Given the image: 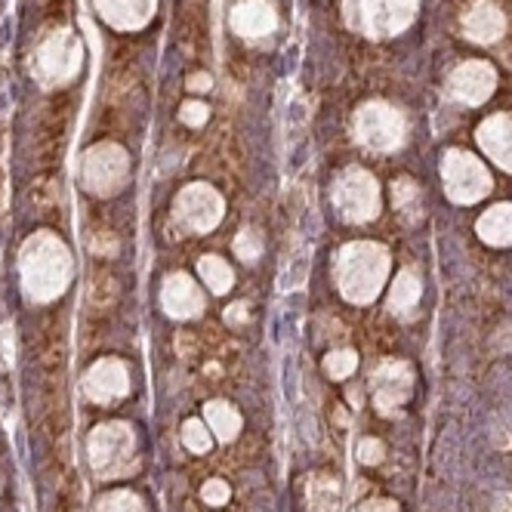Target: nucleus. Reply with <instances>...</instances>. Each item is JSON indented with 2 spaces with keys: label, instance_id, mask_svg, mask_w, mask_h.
Here are the masks:
<instances>
[{
  "label": "nucleus",
  "instance_id": "1",
  "mask_svg": "<svg viewBox=\"0 0 512 512\" xmlns=\"http://www.w3.org/2000/svg\"><path fill=\"white\" fill-rule=\"evenodd\" d=\"M19 272H22L25 294L34 303H50L71 281V253L56 235L38 232V235H31L22 247Z\"/></svg>",
  "mask_w": 512,
  "mask_h": 512
},
{
  "label": "nucleus",
  "instance_id": "2",
  "mask_svg": "<svg viewBox=\"0 0 512 512\" xmlns=\"http://www.w3.org/2000/svg\"><path fill=\"white\" fill-rule=\"evenodd\" d=\"M386 275H389V253H386V247H380L374 241L346 244L337 256L340 294L355 306L377 300Z\"/></svg>",
  "mask_w": 512,
  "mask_h": 512
},
{
  "label": "nucleus",
  "instance_id": "3",
  "mask_svg": "<svg viewBox=\"0 0 512 512\" xmlns=\"http://www.w3.org/2000/svg\"><path fill=\"white\" fill-rule=\"evenodd\" d=\"M87 454L96 479H124L136 469V435L127 423H102L90 435Z\"/></svg>",
  "mask_w": 512,
  "mask_h": 512
},
{
  "label": "nucleus",
  "instance_id": "4",
  "mask_svg": "<svg viewBox=\"0 0 512 512\" xmlns=\"http://www.w3.org/2000/svg\"><path fill=\"white\" fill-rule=\"evenodd\" d=\"M81 41L75 31H56L34 53V78L44 87H62L81 71Z\"/></svg>",
  "mask_w": 512,
  "mask_h": 512
},
{
  "label": "nucleus",
  "instance_id": "5",
  "mask_svg": "<svg viewBox=\"0 0 512 512\" xmlns=\"http://www.w3.org/2000/svg\"><path fill=\"white\" fill-rule=\"evenodd\" d=\"M127 170H130V158H127V152L121 149V145L99 142L84 155L81 176H84V186L93 195H115L124 186Z\"/></svg>",
  "mask_w": 512,
  "mask_h": 512
},
{
  "label": "nucleus",
  "instance_id": "6",
  "mask_svg": "<svg viewBox=\"0 0 512 512\" xmlns=\"http://www.w3.org/2000/svg\"><path fill=\"white\" fill-rule=\"evenodd\" d=\"M349 22L368 34H392L414 16V0H346Z\"/></svg>",
  "mask_w": 512,
  "mask_h": 512
},
{
  "label": "nucleus",
  "instance_id": "7",
  "mask_svg": "<svg viewBox=\"0 0 512 512\" xmlns=\"http://www.w3.org/2000/svg\"><path fill=\"white\" fill-rule=\"evenodd\" d=\"M334 201H337L340 216L349 219V223H368V219H374L380 213L377 182L358 167H352L340 176L337 189H334Z\"/></svg>",
  "mask_w": 512,
  "mask_h": 512
},
{
  "label": "nucleus",
  "instance_id": "8",
  "mask_svg": "<svg viewBox=\"0 0 512 512\" xmlns=\"http://www.w3.org/2000/svg\"><path fill=\"white\" fill-rule=\"evenodd\" d=\"M445 189L454 201L460 204H472V201H479L488 195L491 189V176L488 170L475 161L472 155H463V152H451L445 158Z\"/></svg>",
  "mask_w": 512,
  "mask_h": 512
},
{
  "label": "nucleus",
  "instance_id": "9",
  "mask_svg": "<svg viewBox=\"0 0 512 512\" xmlns=\"http://www.w3.org/2000/svg\"><path fill=\"white\" fill-rule=\"evenodd\" d=\"M176 216L179 223L192 232H210L223 219V198L207 182H195V186L182 189L176 198Z\"/></svg>",
  "mask_w": 512,
  "mask_h": 512
},
{
  "label": "nucleus",
  "instance_id": "10",
  "mask_svg": "<svg viewBox=\"0 0 512 512\" xmlns=\"http://www.w3.org/2000/svg\"><path fill=\"white\" fill-rule=\"evenodd\" d=\"M371 386H374L377 411L395 414L414 392V374L405 361H380L371 374Z\"/></svg>",
  "mask_w": 512,
  "mask_h": 512
},
{
  "label": "nucleus",
  "instance_id": "11",
  "mask_svg": "<svg viewBox=\"0 0 512 512\" xmlns=\"http://www.w3.org/2000/svg\"><path fill=\"white\" fill-rule=\"evenodd\" d=\"M355 133L364 145H371V149H395V145L405 139V124L401 118L392 112L389 105H364L358 118H355Z\"/></svg>",
  "mask_w": 512,
  "mask_h": 512
},
{
  "label": "nucleus",
  "instance_id": "12",
  "mask_svg": "<svg viewBox=\"0 0 512 512\" xmlns=\"http://www.w3.org/2000/svg\"><path fill=\"white\" fill-rule=\"evenodd\" d=\"M130 392V374L118 358H102L84 377V395L96 405H108Z\"/></svg>",
  "mask_w": 512,
  "mask_h": 512
},
{
  "label": "nucleus",
  "instance_id": "13",
  "mask_svg": "<svg viewBox=\"0 0 512 512\" xmlns=\"http://www.w3.org/2000/svg\"><path fill=\"white\" fill-rule=\"evenodd\" d=\"M161 306L173 318H195L204 309V297L189 275H170L161 287Z\"/></svg>",
  "mask_w": 512,
  "mask_h": 512
},
{
  "label": "nucleus",
  "instance_id": "14",
  "mask_svg": "<svg viewBox=\"0 0 512 512\" xmlns=\"http://www.w3.org/2000/svg\"><path fill=\"white\" fill-rule=\"evenodd\" d=\"M158 0H96V10L108 25L121 31H136L155 16Z\"/></svg>",
  "mask_w": 512,
  "mask_h": 512
},
{
  "label": "nucleus",
  "instance_id": "15",
  "mask_svg": "<svg viewBox=\"0 0 512 512\" xmlns=\"http://www.w3.org/2000/svg\"><path fill=\"white\" fill-rule=\"evenodd\" d=\"M229 22L241 38H263V34H269L278 25V16L266 0H241L232 10Z\"/></svg>",
  "mask_w": 512,
  "mask_h": 512
},
{
  "label": "nucleus",
  "instance_id": "16",
  "mask_svg": "<svg viewBox=\"0 0 512 512\" xmlns=\"http://www.w3.org/2000/svg\"><path fill=\"white\" fill-rule=\"evenodd\" d=\"M491 90H494V71L482 62H469L463 68H457L454 78H451V93L469 105L488 99Z\"/></svg>",
  "mask_w": 512,
  "mask_h": 512
},
{
  "label": "nucleus",
  "instance_id": "17",
  "mask_svg": "<svg viewBox=\"0 0 512 512\" xmlns=\"http://www.w3.org/2000/svg\"><path fill=\"white\" fill-rule=\"evenodd\" d=\"M482 149L506 170H512V118H491L482 130Z\"/></svg>",
  "mask_w": 512,
  "mask_h": 512
},
{
  "label": "nucleus",
  "instance_id": "18",
  "mask_svg": "<svg viewBox=\"0 0 512 512\" xmlns=\"http://www.w3.org/2000/svg\"><path fill=\"white\" fill-rule=\"evenodd\" d=\"M479 238L494 247L512 244V204H497L479 219Z\"/></svg>",
  "mask_w": 512,
  "mask_h": 512
},
{
  "label": "nucleus",
  "instance_id": "19",
  "mask_svg": "<svg viewBox=\"0 0 512 512\" xmlns=\"http://www.w3.org/2000/svg\"><path fill=\"white\" fill-rule=\"evenodd\" d=\"M204 423L213 429L219 442H232L241 432V414L232 405H226V401H210V405H204Z\"/></svg>",
  "mask_w": 512,
  "mask_h": 512
},
{
  "label": "nucleus",
  "instance_id": "20",
  "mask_svg": "<svg viewBox=\"0 0 512 512\" xmlns=\"http://www.w3.org/2000/svg\"><path fill=\"white\" fill-rule=\"evenodd\" d=\"M466 31L472 41H494L497 34L503 31V16L494 4H479L472 7V13L466 16Z\"/></svg>",
  "mask_w": 512,
  "mask_h": 512
},
{
  "label": "nucleus",
  "instance_id": "21",
  "mask_svg": "<svg viewBox=\"0 0 512 512\" xmlns=\"http://www.w3.org/2000/svg\"><path fill=\"white\" fill-rule=\"evenodd\" d=\"M337 503H340V482L334 475H315V479H309V488H306L309 512H334Z\"/></svg>",
  "mask_w": 512,
  "mask_h": 512
},
{
  "label": "nucleus",
  "instance_id": "22",
  "mask_svg": "<svg viewBox=\"0 0 512 512\" xmlns=\"http://www.w3.org/2000/svg\"><path fill=\"white\" fill-rule=\"evenodd\" d=\"M420 300V278L414 272H401L389 290V309L395 315H408Z\"/></svg>",
  "mask_w": 512,
  "mask_h": 512
},
{
  "label": "nucleus",
  "instance_id": "23",
  "mask_svg": "<svg viewBox=\"0 0 512 512\" xmlns=\"http://www.w3.org/2000/svg\"><path fill=\"white\" fill-rule=\"evenodd\" d=\"M198 272H201V278L207 281V287L213 290V294H226V290H232V284H235V275H232L229 263L219 260V256H204V260L198 263Z\"/></svg>",
  "mask_w": 512,
  "mask_h": 512
},
{
  "label": "nucleus",
  "instance_id": "24",
  "mask_svg": "<svg viewBox=\"0 0 512 512\" xmlns=\"http://www.w3.org/2000/svg\"><path fill=\"white\" fill-rule=\"evenodd\" d=\"M355 368H358V355L352 349H340L324 358V371L331 380H346L349 374H355Z\"/></svg>",
  "mask_w": 512,
  "mask_h": 512
},
{
  "label": "nucleus",
  "instance_id": "25",
  "mask_svg": "<svg viewBox=\"0 0 512 512\" xmlns=\"http://www.w3.org/2000/svg\"><path fill=\"white\" fill-rule=\"evenodd\" d=\"M96 512H145V506L133 491H115L96 503Z\"/></svg>",
  "mask_w": 512,
  "mask_h": 512
},
{
  "label": "nucleus",
  "instance_id": "26",
  "mask_svg": "<svg viewBox=\"0 0 512 512\" xmlns=\"http://www.w3.org/2000/svg\"><path fill=\"white\" fill-rule=\"evenodd\" d=\"M182 445H186L192 454H207V451H210V432H207V423L189 420L186 426H182Z\"/></svg>",
  "mask_w": 512,
  "mask_h": 512
},
{
  "label": "nucleus",
  "instance_id": "27",
  "mask_svg": "<svg viewBox=\"0 0 512 512\" xmlns=\"http://www.w3.org/2000/svg\"><path fill=\"white\" fill-rule=\"evenodd\" d=\"M392 195H395V207H398L401 213L420 207V195H417V186H414L411 179H398V182H395V189H392Z\"/></svg>",
  "mask_w": 512,
  "mask_h": 512
},
{
  "label": "nucleus",
  "instance_id": "28",
  "mask_svg": "<svg viewBox=\"0 0 512 512\" xmlns=\"http://www.w3.org/2000/svg\"><path fill=\"white\" fill-rule=\"evenodd\" d=\"M260 250H263V244H260V238H256V232H250V229L238 232V238H235V253L241 256V260L253 263L256 256H260Z\"/></svg>",
  "mask_w": 512,
  "mask_h": 512
},
{
  "label": "nucleus",
  "instance_id": "29",
  "mask_svg": "<svg viewBox=\"0 0 512 512\" xmlns=\"http://www.w3.org/2000/svg\"><path fill=\"white\" fill-rule=\"evenodd\" d=\"M229 485L223 482V479H210L204 488H201V497H204V503L207 506H223L226 500H229Z\"/></svg>",
  "mask_w": 512,
  "mask_h": 512
},
{
  "label": "nucleus",
  "instance_id": "30",
  "mask_svg": "<svg viewBox=\"0 0 512 512\" xmlns=\"http://www.w3.org/2000/svg\"><path fill=\"white\" fill-rule=\"evenodd\" d=\"M383 442H377V438H364V442L358 445V460L368 463V466H377L383 460Z\"/></svg>",
  "mask_w": 512,
  "mask_h": 512
},
{
  "label": "nucleus",
  "instance_id": "31",
  "mask_svg": "<svg viewBox=\"0 0 512 512\" xmlns=\"http://www.w3.org/2000/svg\"><path fill=\"white\" fill-rule=\"evenodd\" d=\"M179 118H182V124H189V127H201V124H207V105L186 102V105H182Z\"/></svg>",
  "mask_w": 512,
  "mask_h": 512
},
{
  "label": "nucleus",
  "instance_id": "32",
  "mask_svg": "<svg viewBox=\"0 0 512 512\" xmlns=\"http://www.w3.org/2000/svg\"><path fill=\"white\" fill-rule=\"evenodd\" d=\"M352 512H401L395 500H364Z\"/></svg>",
  "mask_w": 512,
  "mask_h": 512
},
{
  "label": "nucleus",
  "instance_id": "33",
  "mask_svg": "<svg viewBox=\"0 0 512 512\" xmlns=\"http://www.w3.org/2000/svg\"><path fill=\"white\" fill-rule=\"evenodd\" d=\"M244 318H247V303H238V306L226 309V321L229 324H241Z\"/></svg>",
  "mask_w": 512,
  "mask_h": 512
},
{
  "label": "nucleus",
  "instance_id": "34",
  "mask_svg": "<svg viewBox=\"0 0 512 512\" xmlns=\"http://www.w3.org/2000/svg\"><path fill=\"white\" fill-rule=\"evenodd\" d=\"M189 87L192 90H210V75H192L189 78Z\"/></svg>",
  "mask_w": 512,
  "mask_h": 512
}]
</instances>
